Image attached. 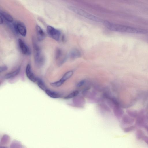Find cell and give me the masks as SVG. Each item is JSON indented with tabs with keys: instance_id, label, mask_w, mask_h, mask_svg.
Returning a JSON list of instances; mask_svg holds the SVG:
<instances>
[{
	"instance_id": "19",
	"label": "cell",
	"mask_w": 148,
	"mask_h": 148,
	"mask_svg": "<svg viewBox=\"0 0 148 148\" xmlns=\"http://www.w3.org/2000/svg\"><path fill=\"white\" fill-rule=\"evenodd\" d=\"M8 67L7 66H4L0 67V72L1 73L6 71L8 69Z\"/></svg>"
},
{
	"instance_id": "16",
	"label": "cell",
	"mask_w": 148,
	"mask_h": 148,
	"mask_svg": "<svg viewBox=\"0 0 148 148\" xmlns=\"http://www.w3.org/2000/svg\"><path fill=\"white\" fill-rule=\"evenodd\" d=\"M79 94V92L78 91H74L66 96L64 98V99H69L78 96Z\"/></svg>"
},
{
	"instance_id": "3",
	"label": "cell",
	"mask_w": 148,
	"mask_h": 148,
	"mask_svg": "<svg viewBox=\"0 0 148 148\" xmlns=\"http://www.w3.org/2000/svg\"><path fill=\"white\" fill-rule=\"evenodd\" d=\"M68 7L72 12L87 19L97 22L103 21L100 18L80 8L71 6Z\"/></svg>"
},
{
	"instance_id": "9",
	"label": "cell",
	"mask_w": 148,
	"mask_h": 148,
	"mask_svg": "<svg viewBox=\"0 0 148 148\" xmlns=\"http://www.w3.org/2000/svg\"><path fill=\"white\" fill-rule=\"evenodd\" d=\"M26 73L28 79L34 83L37 82L38 78H37L33 73L31 64H27L26 70Z\"/></svg>"
},
{
	"instance_id": "10",
	"label": "cell",
	"mask_w": 148,
	"mask_h": 148,
	"mask_svg": "<svg viewBox=\"0 0 148 148\" xmlns=\"http://www.w3.org/2000/svg\"><path fill=\"white\" fill-rule=\"evenodd\" d=\"M35 29L37 40L39 41H43L45 38V33L42 29L38 25L36 26Z\"/></svg>"
},
{
	"instance_id": "6",
	"label": "cell",
	"mask_w": 148,
	"mask_h": 148,
	"mask_svg": "<svg viewBox=\"0 0 148 148\" xmlns=\"http://www.w3.org/2000/svg\"><path fill=\"white\" fill-rule=\"evenodd\" d=\"M73 72L72 71H69L66 73L62 78L59 81L52 83L51 86L54 87H58L61 86L68 79L73 75Z\"/></svg>"
},
{
	"instance_id": "18",
	"label": "cell",
	"mask_w": 148,
	"mask_h": 148,
	"mask_svg": "<svg viewBox=\"0 0 148 148\" xmlns=\"http://www.w3.org/2000/svg\"><path fill=\"white\" fill-rule=\"evenodd\" d=\"M134 127L133 126L128 127L124 128V131L125 132H128L132 131L134 129Z\"/></svg>"
},
{
	"instance_id": "5",
	"label": "cell",
	"mask_w": 148,
	"mask_h": 148,
	"mask_svg": "<svg viewBox=\"0 0 148 148\" xmlns=\"http://www.w3.org/2000/svg\"><path fill=\"white\" fill-rule=\"evenodd\" d=\"M47 32L48 35L55 41H58L61 36V32L55 28L50 26H47Z\"/></svg>"
},
{
	"instance_id": "11",
	"label": "cell",
	"mask_w": 148,
	"mask_h": 148,
	"mask_svg": "<svg viewBox=\"0 0 148 148\" xmlns=\"http://www.w3.org/2000/svg\"><path fill=\"white\" fill-rule=\"evenodd\" d=\"M0 16L4 19L8 23H12L14 21L12 16L7 12L1 10L0 11Z\"/></svg>"
},
{
	"instance_id": "2",
	"label": "cell",
	"mask_w": 148,
	"mask_h": 148,
	"mask_svg": "<svg viewBox=\"0 0 148 148\" xmlns=\"http://www.w3.org/2000/svg\"><path fill=\"white\" fill-rule=\"evenodd\" d=\"M32 43L34 50L35 63L36 66L40 68L44 64L45 62V57L35 37H32Z\"/></svg>"
},
{
	"instance_id": "15",
	"label": "cell",
	"mask_w": 148,
	"mask_h": 148,
	"mask_svg": "<svg viewBox=\"0 0 148 148\" xmlns=\"http://www.w3.org/2000/svg\"><path fill=\"white\" fill-rule=\"evenodd\" d=\"M36 82L39 87L41 90L45 91L47 89L44 83L41 79L37 78Z\"/></svg>"
},
{
	"instance_id": "13",
	"label": "cell",
	"mask_w": 148,
	"mask_h": 148,
	"mask_svg": "<svg viewBox=\"0 0 148 148\" xmlns=\"http://www.w3.org/2000/svg\"><path fill=\"white\" fill-rule=\"evenodd\" d=\"M46 94L50 97L53 98H58L60 97V95L58 93L47 89L45 91Z\"/></svg>"
},
{
	"instance_id": "17",
	"label": "cell",
	"mask_w": 148,
	"mask_h": 148,
	"mask_svg": "<svg viewBox=\"0 0 148 148\" xmlns=\"http://www.w3.org/2000/svg\"><path fill=\"white\" fill-rule=\"evenodd\" d=\"M143 133L141 130H138L136 134V136L137 137V138L138 139H140L141 138H143L144 136H143Z\"/></svg>"
},
{
	"instance_id": "22",
	"label": "cell",
	"mask_w": 148,
	"mask_h": 148,
	"mask_svg": "<svg viewBox=\"0 0 148 148\" xmlns=\"http://www.w3.org/2000/svg\"><path fill=\"white\" fill-rule=\"evenodd\" d=\"M0 18H1V20H0V21H1V22H0V24L1 25L3 23V19L1 16H0Z\"/></svg>"
},
{
	"instance_id": "24",
	"label": "cell",
	"mask_w": 148,
	"mask_h": 148,
	"mask_svg": "<svg viewBox=\"0 0 148 148\" xmlns=\"http://www.w3.org/2000/svg\"><path fill=\"white\" fill-rule=\"evenodd\" d=\"M0 148H8L6 147H3V146H1L0 147Z\"/></svg>"
},
{
	"instance_id": "20",
	"label": "cell",
	"mask_w": 148,
	"mask_h": 148,
	"mask_svg": "<svg viewBox=\"0 0 148 148\" xmlns=\"http://www.w3.org/2000/svg\"><path fill=\"white\" fill-rule=\"evenodd\" d=\"M85 80H83L79 82L77 84V86L79 88L83 86L86 83Z\"/></svg>"
},
{
	"instance_id": "21",
	"label": "cell",
	"mask_w": 148,
	"mask_h": 148,
	"mask_svg": "<svg viewBox=\"0 0 148 148\" xmlns=\"http://www.w3.org/2000/svg\"><path fill=\"white\" fill-rule=\"evenodd\" d=\"M143 139V140L148 145V137L144 136Z\"/></svg>"
},
{
	"instance_id": "8",
	"label": "cell",
	"mask_w": 148,
	"mask_h": 148,
	"mask_svg": "<svg viewBox=\"0 0 148 148\" xmlns=\"http://www.w3.org/2000/svg\"><path fill=\"white\" fill-rule=\"evenodd\" d=\"M18 45L20 50L23 54L27 56L31 54V51L30 48L22 39H19Z\"/></svg>"
},
{
	"instance_id": "23",
	"label": "cell",
	"mask_w": 148,
	"mask_h": 148,
	"mask_svg": "<svg viewBox=\"0 0 148 148\" xmlns=\"http://www.w3.org/2000/svg\"><path fill=\"white\" fill-rule=\"evenodd\" d=\"M145 129L146 130L147 132H148V126H145Z\"/></svg>"
},
{
	"instance_id": "14",
	"label": "cell",
	"mask_w": 148,
	"mask_h": 148,
	"mask_svg": "<svg viewBox=\"0 0 148 148\" xmlns=\"http://www.w3.org/2000/svg\"><path fill=\"white\" fill-rule=\"evenodd\" d=\"M70 55L72 58H76L80 57L81 54L80 52L77 50H72L70 52Z\"/></svg>"
},
{
	"instance_id": "12",
	"label": "cell",
	"mask_w": 148,
	"mask_h": 148,
	"mask_svg": "<svg viewBox=\"0 0 148 148\" xmlns=\"http://www.w3.org/2000/svg\"><path fill=\"white\" fill-rule=\"evenodd\" d=\"M20 69V67H19L15 71L7 74L5 76V78L7 79H8L14 77L19 73Z\"/></svg>"
},
{
	"instance_id": "4",
	"label": "cell",
	"mask_w": 148,
	"mask_h": 148,
	"mask_svg": "<svg viewBox=\"0 0 148 148\" xmlns=\"http://www.w3.org/2000/svg\"><path fill=\"white\" fill-rule=\"evenodd\" d=\"M14 31L22 36L25 37L27 33L26 28L25 25L20 22L13 23Z\"/></svg>"
},
{
	"instance_id": "1",
	"label": "cell",
	"mask_w": 148,
	"mask_h": 148,
	"mask_svg": "<svg viewBox=\"0 0 148 148\" xmlns=\"http://www.w3.org/2000/svg\"><path fill=\"white\" fill-rule=\"evenodd\" d=\"M103 24L108 29L114 31L140 34H145L147 32L144 29L115 24L108 21H104Z\"/></svg>"
},
{
	"instance_id": "7",
	"label": "cell",
	"mask_w": 148,
	"mask_h": 148,
	"mask_svg": "<svg viewBox=\"0 0 148 148\" xmlns=\"http://www.w3.org/2000/svg\"><path fill=\"white\" fill-rule=\"evenodd\" d=\"M55 58L57 61L58 65L60 66L66 61V56L63 54V52L61 49L57 48L55 51Z\"/></svg>"
}]
</instances>
